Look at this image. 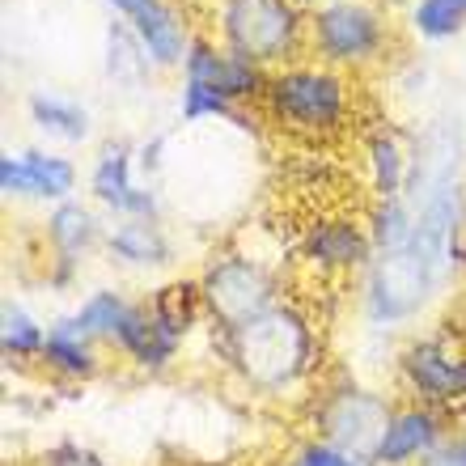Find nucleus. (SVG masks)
<instances>
[{
  "label": "nucleus",
  "mask_w": 466,
  "mask_h": 466,
  "mask_svg": "<svg viewBox=\"0 0 466 466\" xmlns=\"http://www.w3.org/2000/svg\"><path fill=\"white\" fill-rule=\"evenodd\" d=\"M43 242H47L51 258H64V263H76V268H81V258L94 255V250L106 242V225H102L94 204H86V199H64V204L47 208Z\"/></svg>",
  "instance_id": "f3484780"
},
{
  "label": "nucleus",
  "mask_w": 466,
  "mask_h": 466,
  "mask_svg": "<svg viewBox=\"0 0 466 466\" xmlns=\"http://www.w3.org/2000/svg\"><path fill=\"white\" fill-rule=\"evenodd\" d=\"M445 432H450V420L441 411L403 399V403L394 407V416L386 424V432H381L369 466H420L445 441Z\"/></svg>",
  "instance_id": "4468645a"
},
{
  "label": "nucleus",
  "mask_w": 466,
  "mask_h": 466,
  "mask_svg": "<svg viewBox=\"0 0 466 466\" xmlns=\"http://www.w3.org/2000/svg\"><path fill=\"white\" fill-rule=\"evenodd\" d=\"M102 73L111 81L115 89L123 94H145L148 81L157 76V64L148 60V51L140 47V38L127 30L123 22L106 25V43H102Z\"/></svg>",
  "instance_id": "aec40b11"
},
{
  "label": "nucleus",
  "mask_w": 466,
  "mask_h": 466,
  "mask_svg": "<svg viewBox=\"0 0 466 466\" xmlns=\"http://www.w3.org/2000/svg\"><path fill=\"white\" fill-rule=\"evenodd\" d=\"M191 17H199V30H208L221 47L268 73L306 60L309 9L297 0H199Z\"/></svg>",
  "instance_id": "7ed1b4c3"
},
{
  "label": "nucleus",
  "mask_w": 466,
  "mask_h": 466,
  "mask_svg": "<svg viewBox=\"0 0 466 466\" xmlns=\"http://www.w3.org/2000/svg\"><path fill=\"white\" fill-rule=\"evenodd\" d=\"M394 51H399V22L386 9V0H331L322 9H309V60L365 81L369 73L390 64Z\"/></svg>",
  "instance_id": "39448f33"
},
{
  "label": "nucleus",
  "mask_w": 466,
  "mask_h": 466,
  "mask_svg": "<svg viewBox=\"0 0 466 466\" xmlns=\"http://www.w3.org/2000/svg\"><path fill=\"white\" fill-rule=\"evenodd\" d=\"M25 119L51 145H89L94 140V111L81 98L64 94L56 86H38L25 94Z\"/></svg>",
  "instance_id": "dca6fc26"
},
{
  "label": "nucleus",
  "mask_w": 466,
  "mask_h": 466,
  "mask_svg": "<svg viewBox=\"0 0 466 466\" xmlns=\"http://www.w3.org/2000/svg\"><path fill=\"white\" fill-rule=\"evenodd\" d=\"M258 119L297 148H331L356 140L369 115L356 76L306 56L268 76Z\"/></svg>",
  "instance_id": "f03ea898"
},
{
  "label": "nucleus",
  "mask_w": 466,
  "mask_h": 466,
  "mask_svg": "<svg viewBox=\"0 0 466 466\" xmlns=\"http://www.w3.org/2000/svg\"><path fill=\"white\" fill-rule=\"evenodd\" d=\"M47 344V322L30 314L17 297H5L0 306V352L9 365H35Z\"/></svg>",
  "instance_id": "412c9836"
},
{
  "label": "nucleus",
  "mask_w": 466,
  "mask_h": 466,
  "mask_svg": "<svg viewBox=\"0 0 466 466\" xmlns=\"http://www.w3.org/2000/svg\"><path fill=\"white\" fill-rule=\"evenodd\" d=\"M35 466H111L106 458L94 450V445H81V441H56L38 454Z\"/></svg>",
  "instance_id": "a878e982"
},
{
  "label": "nucleus",
  "mask_w": 466,
  "mask_h": 466,
  "mask_svg": "<svg viewBox=\"0 0 466 466\" xmlns=\"http://www.w3.org/2000/svg\"><path fill=\"white\" fill-rule=\"evenodd\" d=\"M102 344H94L81 327H76L73 314H64V319H51L47 322V344H43V356H38V365L56 373L64 381H89L102 373V356H98Z\"/></svg>",
  "instance_id": "6ab92c4d"
},
{
  "label": "nucleus",
  "mask_w": 466,
  "mask_h": 466,
  "mask_svg": "<svg viewBox=\"0 0 466 466\" xmlns=\"http://www.w3.org/2000/svg\"><path fill=\"white\" fill-rule=\"evenodd\" d=\"M301 9H322V5H331V0H297Z\"/></svg>",
  "instance_id": "c85d7f7f"
},
{
  "label": "nucleus",
  "mask_w": 466,
  "mask_h": 466,
  "mask_svg": "<svg viewBox=\"0 0 466 466\" xmlns=\"http://www.w3.org/2000/svg\"><path fill=\"white\" fill-rule=\"evenodd\" d=\"M399 399L378 386H360L356 378H344L339 386H322L314 394V411H309V437L335 445L352 458H373L381 432L390 424Z\"/></svg>",
  "instance_id": "6e6552de"
},
{
  "label": "nucleus",
  "mask_w": 466,
  "mask_h": 466,
  "mask_svg": "<svg viewBox=\"0 0 466 466\" xmlns=\"http://www.w3.org/2000/svg\"><path fill=\"white\" fill-rule=\"evenodd\" d=\"M166 145H170L166 132H153L148 140H136V170L145 174L148 183H153L161 174V166H166Z\"/></svg>",
  "instance_id": "bb28decb"
},
{
  "label": "nucleus",
  "mask_w": 466,
  "mask_h": 466,
  "mask_svg": "<svg viewBox=\"0 0 466 466\" xmlns=\"http://www.w3.org/2000/svg\"><path fill=\"white\" fill-rule=\"evenodd\" d=\"M132 297L123 293V289H94L89 297H81V306L73 309L76 327L94 339V344H106L115 348V339H119L123 322H127V314H132Z\"/></svg>",
  "instance_id": "5701e85b"
},
{
  "label": "nucleus",
  "mask_w": 466,
  "mask_h": 466,
  "mask_svg": "<svg viewBox=\"0 0 466 466\" xmlns=\"http://www.w3.org/2000/svg\"><path fill=\"white\" fill-rule=\"evenodd\" d=\"M111 9L115 22H123L140 38L148 60L157 64V73H178L187 60V47L196 38L191 9L183 0H102Z\"/></svg>",
  "instance_id": "9b49d317"
},
{
  "label": "nucleus",
  "mask_w": 466,
  "mask_h": 466,
  "mask_svg": "<svg viewBox=\"0 0 466 466\" xmlns=\"http://www.w3.org/2000/svg\"><path fill=\"white\" fill-rule=\"evenodd\" d=\"M420 466H466V429H450L445 441L432 450Z\"/></svg>",
  "instance_id": "cd10ccee"
},
{
  "label": "nucleus",
  "mask_w": 466,
  "mask_h": 466,
  "mask_svg": "<svg viewBox=\"0 0 466 466\" xmlns=\"http://www.w3.org/2000/svg\"><path fill=\"white\" fill-rule=\"evenodd\" d=\"M276 466H369V462L365 458L344 454V450H335V445H327V441H319V437H301Z\"/></svg>",
  "instance_id": "393cba45"
},
{
  "label": "nucleus",
  "mask_w": 466,
  "mask_h": 466,
  "mask_svg": "<svg viewBox=\"0 0 466 466\" xmlns=\"http://www.w3.org/2000/svg\"><path fill=\"white\" fill-rule=\"evenodd\" d=\"M102 250L132 271H161L174 263V238L161 225V217H115L106 225Z\"/></svg>",
  "instance_id": "2eb2a0df"
},
{
  "label": "nucleus",
  "mask_w": 466,
  "mask_h": 466,
  "mask_svg": "<svg viewBox=\"0 0 466 466\" xmlns=\"http://www.w3.org/2000/svg\"><path fill=\"white\" fill-rule=\"evenodd\" d=\"M268 68L233 56L229 47H221L208 30H196L187 60L178 68V119L183 123H242L246 111H258L263 89H268Z\"/></svg>",
  "instance_id": "20e7f679"
},
{
  "label": "nucleus",
  "mask_w": 466,
  "mask_h": 466,
  "mask_svg": "<svg viewBox=\"0 0 466 466\" xmlns=\"http://www.w3.org/2000/svg\"><path fill=\"white\" fill-rule=\"evenodd\" d=\"M394 378L411 403L432 407L445 420L466 416V335H407L394 352Z\"/></svg>",
  "instance_id": "0eeeda50"
},
{
  "label": "nucleus",
  "mask_w": 466,
  "mask_h": 466,
  "mask_svg": "<svg viewBox=\"0 0 466 466\" xmlns=\"http://www.w3.org/2000/svg\"><path fill=\"white\" fill-rule=\"evenodd\" d=\"M289 250L319 280H348V276L360 280L369 258H373V238H369V225H365V208L319 204L306 221L297 225V238Z\"/></svg>",
  "instance_id": "1a4fd4ad"
},
{
  "label": "nucleus",
  "mask_w": 466,
  "mask_h": 466,
  "mask_svg": "<svg viewBox=\"0 0 466 466\" xmlns=\"http://www.w3.org/2000/svg\"><path fill=\"white\" fill-rule=\"evenodd\" d=\"M407 35L420 43H454L466 35V0H411L407 5Z\"/></svg>",
  "instance_id": "b1692460"
},
{
  "label": "nucleus",
  "mask_w": 466,
  "mask_h": 466,
  "mask_svg": "<svg viewBox=\"0 0 466 466\" xmlns=\"http://www.w3.org/2000/svg\"><path fill=\"white\" fill-rule=\"evenodd\" d=\"M136 145L123 136H106L94 148L86 170V191L102 212L115 217H161V196L153 183H136Z\"/></svg>",
  "instance_id": "9d476101"
},
{
  "label": "nucleus",
  "mask_w": 466,
  "mask_h": 466,
  "mask_svg": "<svg viewBox=\"0 0 466 466\" xmlns=\"http://www.w3.org/2000/svg\"><path fill=\"white\" fill-rule=\"evenodd\" d=\"M81 166L56 148H9L0 157V191L5 199H35V204H64L76 199Z\"/></svg>",
  "instance_id": "ddd939ff"
},
{
  "label": "nucleus",
  "mask_w": 466,
  "mask_h": 466,
  "mask_svg": "<svg viewBox=\"0 0 466 466\" xmlns=\"http://www.w3.org/2000/svg\"><path fill=\"white\" fill-rule=\"evenodd\" d=\"M199 280V297H204V314L212 322V335L238 331L250 319L268 314L276 301H284V280L271 268V258H258L255 250H212Z\"/></svg>",
  "instance_id": "423d86ee"
},
{
  "label": "nucleus",
  "mask_w": 466,
  "mask_h": 466,
  "mask_svg": "<svg viewBox=\"0 0 466 466\" xmlns=\"http://www.w3.org/2000/svg\"><path fill=\"white\" fill-rule=\"evenodd\" d=\"M217 352L242 390L284 399L319 378L322 327L301 297H284L246 327L217 335Z\"/></svg>",
  "instance_id": "f257e3e1"
},
{
  "label": "nucleus",
  "mask_w": 466,
  "mask_h": 466,
  "mask_svg": "<svg viewBox=\"0 0 466 466\" xmlns=\"http://www.w3.org/2000/svg\"><path fill=\"white\" fill-rule=\"evenodd\" d=\"M352 148L356 178L365 187V204L403 196L411 183V166H416V132H403L390 119H369L352 140Z\"/></svg>",
  "instance_id": "f8f14e48"
},
{
  "label": "nucleus",
  "mask_w": 466,
  "mask_h": 466,
  "mask_svg": "<svg viewBox=\"0 0 466 466\" xmlns=\"http://www.w3.org/2000/svg\"><path fill=\"white\" fill-rule=\"evenodd\" d=\"M115 352H119L127 365L145 369V373H161V369H170L174 360H178L183 339L148 309V301H136L127 322H123L119 339H115Z\"/></svg>",
  "instance_id": "a211bd4d"
},
{
  "label": "nucleus",
  "mask_w": 466,
  "mask_h": 466,
  "mask_svg": "<svg viewBox=\"0 0 466 466\" xmlns=\"http://www.w3.org/2000/svg\"><path fill=\"white\" fill-rule=\"evenodd\" d=\"M145 301H148V309H153V314L183 339V344H187V335L208 319V314H204V297H199V280H187V276L157 284Z\"/></svg>",
  "instance_id": "4be33fe9"
}]
</instances>
